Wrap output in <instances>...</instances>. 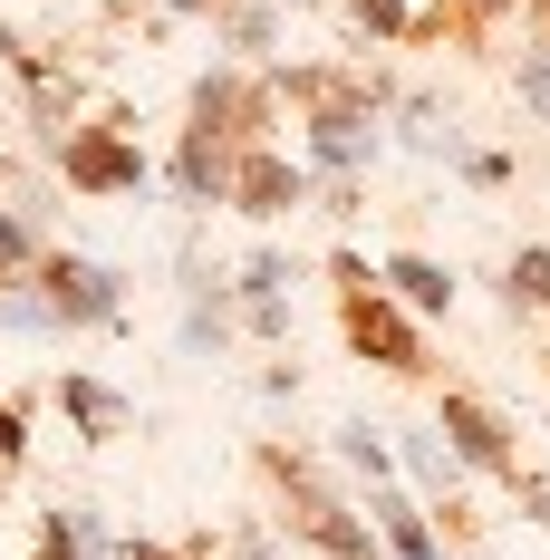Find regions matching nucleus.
Masks as SVG:
<instances>
[{"label":"nucleus","mask_w":550,"mask_h":560,"mask_svg":"<svg viewBox=\"0 0 550 560\" xmlns=\"http://www.w3.org/2000/svg\"><path fill=\"white\" fill-rule=\"evenodd\" d=\"M30 280H39V300H49V329H107V319H126V280H116L107 261L49 252Z\"/></svg>","instance_id":"f257e3e1"},{"label":"nucleus","mask_w":550,"mask_h":560,"mask_svg":"<svg viewBox=\"0 0 550 560\" xmlns=\"http://www.w3.org/2000/svg\"><path fill=\"white\" fill-rule=\"evenodd\" d=\"M58 174H68L78 194H136V184H145V155H136V136L78 126V136H58Z\"/></svg>","instance_id":"f03ea898"},{"label":"nucleus","mask_w":550,"mask_h":560,"mask_svg":"<svg viewBox=\"0 0 550 560\" xmlns=\"http://www.w3.org/2000/svg\"><path fill=\"white\" fill-rule=\"evenodd\" d=\"M348 348L377 358V368H396V377L425 368V348H416V329H406V310H386L377 290H348Z\"/></svg>","instance_id":"7ed1b4c3"},{"label":"nucleus","mask_w":550,"mask_h":560,"mask_svg":"<svg viewBox=\"0 0 550 560\" xmlns=\"http://www.w3.org/2000/svg\"><path fill=\"white\" fill-rule=\"evenodd\" d=\"M300 194H309V174L290 165V155H271V145H251V155H232V194H222V203H242L251 223H271Z\"/></svg>","instance_id":"20e7f679"},{"label":"nucleus","mask_w":550,"mask_h":560,"mask_svg":"<svg viewBox=\"0 0 550 560\" xmlns=\"http://www.w3.org/2000/svg\"><path fill=\"white\" fill-rule=\"evenodd\" d=\"M444 445L464 454V464H473V474H522V464H512V425H502L493 406H483V396H444Z\"/></svg>","instance_id":"39448f33"},{"label":"nucleus","mask_w":550,"mask_h":560,"mask_svg":"<svg viewBox=\"0 0 550 560\" xmlns=\"http://www.w3.org/2000/svg\"><path fill=\"white\" fill-rule=\"evenodd\" d=\"M309 165H329L338 184H358V174L377 165V136H367V107H319V116H309Z\"/></svg>","instance_id":"423d86ee"},{"label":"nucleus","mask_w":550,"mask_h":560,"mask_svg":"<svg viewBox=\"0 0 550 560\" xmlns=\"http://www.w3.org/2000/svg\"><path fill=\"white\" fill-rule=\"evenodd\" d=\"M10 58H20V78H30V126L58 145V126L78 116V78H68V68H49L39 49H10Z\"/></svg>","instance_id":"0eeeda50"},{"label":"nucleus","mask_w":550,"mask_h":560,"mask_svg":"<svg viewBox=\"0 0 550 560\" xmlns=\"http://www.w3.org/2000/svg\"><path fill=\"white\" fill-rule=\"evenodd\" d=\"M39 560H116V541L97 532V512L49 503V512H39Z\"/></svg>","instance_id":"6e6552de"},{"label":"nucleus","mask_w":550,"mask_h":560,"mask_svg":"<svg viewBox=\"0 0 550 560\" xmlns=\"http://www.w3.org/2000/svg\"><path fill=\"white\" fill-rule=\"evenodd\" d=\"M58 406H68V425H78V435H97V445L136 425V406H126L116 387H97V377H58Z\"/></svg>","instance_id":"1a4fd4ad"},{"label":"nucleus","mask_w":550,"mask_h":560,"mask_svg":"<svg viewBox=\"0 0 550 560\" xmlns=\"http://www.w3.org/2000/svg\"><path fill=\"white\" fill-rule=\"evenodd\" d=\"M367 512H377V541H386V551H396V560H444L435 522H425V512L406 503V493H377V503H367Z\"/></svg>","instance_id":"9d476101"},{"label":"nucleus","mask_w":550,"mask_h":560,"mask_svg":"<svg viewBox=\"0 0 550 560\" xmlns=\"http://www.w3.org/2000/svg\"><path fill=\"white\" fill-rule=\"evenodd\" d=\"M386 280H396V300H406V310H454V271H444V261H425V252H396V261H386Z\"/></svg>","instance_id":"9b49d317"},{"label":"nucleus","mask_w":550,"mask_h":560,"mask_svg":"<svg viewBox=\"0 0 550 560\" xmlns=\"http://www.w3.org/2000/svg\"><path fill=\"white\" fill-rule=\"evenodd\" d=\"M406 474H416V483H435V493H454V483H464L473 464L444 445V425H435V435H406Z\"/></svg>","instance_id":"f8f14e48"},{"label":"nucleus","mask_w":550,"mask_h":560,"mask_svg":"<svg viewBox=\"0 0 550 560\" xmlns=\"http://www.w3.org/2000/svg\"><path fill=\"white\" fill-rule=\"evenodd\" d=\"M20 271H39V242H30V213H0V290H20Z\"/></svg>","instance_id":"ddd939ff"},{"label":"nucleus","mask_w":550,"mask_h":560,"mask_svg":"<svg viewBox=\"0 0 550 560\" xmlns=\"http://www.w3.org/2000/svg\"><path fill=\"white\" fill-rule=\"evenodd\" d=\"M338 464H358L367 483H386V464H396V454L377 445V425H338Z\"/></svg>","instance_id":"4468645a"},{"label":"nucleus","mask_w":550,"mask_h":560,"mask_svg":"<svg viewBox=\"0 0 550 560\" xmlns=\"http://www.w3.org/2000/svg\"><path fill=\"white\" fill-rule=\"evenodd\" d=\"M232 290H242V300H280V290H290V261H280V252H251Z\"/></svg>","instance_id":"2eb2a0df"},{"label":"nucleus","mask_w":550,"mask_h":560,"mask_svg":"<svg viewBox=\"0 0 550 560\" xmlns=\"http://www.w3.org/2000/svg\"><path fill=\"white\" fill-rule=\"evenodd\" d=\"M522 300L550 310V252H522V261H512V310H522Z\"/></svg>","instance_id":"dca6fc26"},{"label":"nucleus","mask_w":550,"mask_h":560,"mask_svg":"<svg viewBox=\"0 0 550 560\" xmlns=\"http://www.w3.org/2000/svg\"><path fill=\"white\" fill-rule=\"evenodd\" d=\"M522 97L550 116V39H541V49H522Z\"/></svg>","instance_id":"f3484780"},{"label":"nucleus","mask_w":550,"mask_h":560,"mask_svg":"<svg viewBox=\"0 0 550 560\" xmlns=\"http://www.w3.org/2000/svg\"><path fill=\"white\" fill-rule=\"evenodd\" d=\"M232 39H242V49H271V10L242 0V10H232Z\"/></svg>","instance_id":"a211bd4d"},{"label":"nucleus","mask_w":550,"mask_h":560,"mask_svg":"<svg viewBox=\"0 0 550 560\" xmlns=\"http://www.w3.org/2000/svg\"><path fill=\"white\" fill-rule=\"evenodd\" d=\"M348 10H358V20H367L377 39H396V30H406V10H396V0H348Z\"/></svg>","instance_id":"6ab92c4d"},{"label":"nucleus","mask_w":550,"mask_h":560,"mask_svg":"<svg viewBox=\"0 0 550 560\" xmlns=\"http://www.w3.org/2000/svg\"><path fill=\"white\" fill-rule=\"evenodd\" d=\"M251 338H290V300H251Z\"/></svg>","instance_id":"aec40b11"},{"label":"nucleus","mask_w":550,"mask_h":560,"mask_svg":"<svg viewBox=\"0 0 550 560\" xmlns=\"http://www.w3.org/2000/svg\"><path fill=\"white\" fill-rule=\"evenodd\" d=\"M232 560H271V541H261V532H242V541H232Z\"/></svg>","instance_id":"412c9836"},{"label":"nucleus","mask_w":550,"mask_h":560,"mask_svg":"<svg viewBox=\"0 0 550 560\" xmlns=\"http://www.w3.org/2000/svg\"><path fill=\"white\" fill-rule=\"evenodd\" d=\"M116 560H174V551H155V541H116Z\"/></svg>","instance_id":"4be33fe9"}]
</instances>
